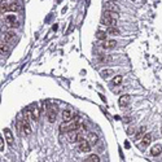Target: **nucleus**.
I'll list each match as a JSON object with an SVG mask.
<instances>
[{"label":"nucleus","instance_id":"f257e3e1","mask_svg":"<svg viewBox=\"0 0 162 162\" xmlns=\"http://www.w3.org/2000/svg\"><path fill=\"white\" fill-rule=\"evenodd\" d=\"M3 21H4V25H5L7 27H12V29H13V27L20 26L16 14H7V16L3 18Z\"/></svg>","mask_w":162,"mask_h":162},{"label":"nucleus","instance_id":"f03ea898","mask_svg":"<svg viewBox=\"0 0 162 162\" xmlns=\"http://www.w3.org/2000/svg\"><path fill=\"white\" fill-rule=\"evenodd\" d=\"M100 22H101V25H105V26H114L115 22H117V20L113 18L112 16L109 14V12H105L104 14L101 16V18H100Z\"/></svg>","mask_w":162,"mask_h":162},{"label":"nucleus","instance_id":"7ed1b4c3","mask_svg":"<svg viewBox=\"0 0 162 162\" xmlns=\"http://www.w3.org/2000/svg\"><path fill=\"white\" fill-rule=\"evenodd\" d=\"M57 106H48L47 108V118H48V122L51 123H55L56 122V118H57Z\"/></svg>","mask_w":162,"mask_h":162},{"label":"nucleus","instance_id":"20e7f679","mask_svg":"<svg viewBox=\"0 0 162 162\" xmlns=\"http://www.w3.org/2000/svg\"><path fill=\"white\" fill-rule=\"evenodd\" d=\"M78 150L79 152H83V153H86V152H89L91 150V143H89L88 140H84V141H82V143H79V145H78Z\"/></svg>","mask_w":162,"mask_h":162},{"label":"nucleus","instance_id":"39448f33","mask_svg":"<svg viewBox=\"0 0 162 162\" xmlns=\"http://www.w3.org/2000/svg\"><path fill=\"white\" fill-rule=\"evenodd\" d=\"M104 8H105V11H109V12H117V13L119 12V7L114 1H108L104 5Z\"/></svg>","mask_w":162,"mask_h":162},{"label":"nucleus","instance_id":"423d86ee","mask_svg":"<svg viewBox=\"0 0 162 162\" xmlns=\"http://www.w3.org/2000/svg\"><path fill=\"white\" fill-rule=\"evenodd\" d=\"M31 110H33V121H34V122H38L40 118V108L35 104L34 106L31 108Z\"/></svg>","mask_w":162,"mask_h":162},{"label":"nucleus","instance_id":"0eeeda50","mask_svg":"<svg viewBox=\"0 0 162 162\" xmlns=\"http://www.w3.org/2000/svg\"><path fill=\"white\" fill-rule=\"evenodd\" d=\"M4 135H5V140L7 143L9 144V145H13V134H12V131L9 130V128H4Z\"/></svg>","mask_w":162,"mask_h":162},{"label":"nucleus","instance_id":"6e6552de","mask_svg":"<svg viewBox=\"0 0 162 162\" xmlns=\"http://www.w3.org/2000/svg\"><path fill=\"white\" fill-rule=\"evenodd\" d=\"M22 119H24V118H22ZM22 131H24L25 136L31 135V126H30V123L26 122V121H24V123H22Z\"/></svg>","mask_w":162,"mask_h":162},{"label":"nucleus","instance_id":"1a4fd4ad","mask_svg":"<svg viewBox=\"0 0 162 162\" xmlns=\"http://www.w3.org/2000/svg\"><path fill=\"white\" fill-rule=\"evenodd\" d=\"M87 139H88V141L91 143V145H96L97 141H99V136H97L95 132H88Z\"/></svg>","mask_w":162,"mask_h":162},{"label":"nucleus","instance_id":"9d476101","mask_svg":"<svg viewBox=\"0 0 162 162\" xmlns=\"http://www.w3.org/2000/svg\"><path fill=\"white\" fill-rule=\"evenodd\" d=\"M62 119L65 121V122H70V121L73 119V113H71L70 109H65L62 112Z\"/></svg>","mask_w":162,"mask_h":162},{"label":"nucleus","instance_id":"9b49d317","mask_svg":"<svg viewBox=\"0 0 162 162\" xmlns=\"http://www.w3.org/2000/svg\"><path fill=\"white\" fill-rule=\"evenodd\" d=\"M14 37H16V34H14L13 31H7V33H4L3 34V40L4 42H7V43H9V42H12V40L14 39Z\"/></svg>","mask_w":162,"mask_h":162},{"label":"nucleus","instance_id":"f8f14e48","mask_svg":"<svg viewBox=\"0 0 162 162\" xmlns=\"http://www.w3.org/2000/svg\"><path fill=\"white\" fill-rule=\"evenodd\" d=\"M77 135H78V131L71 130L68 132V141L69 143H75L77 141Z\"/></svg>","mask_w":162,"mask_h":162},{"label":"nucleus","instance_id":"ddd939ff","mask_svg":"<svg viewBox=\"0 0 162 162\" xmlns=\"http://www.w3.org/2000/svg\"><path fill=\"white\" fill-rule=\"evenodd\" d=\"M130 102V96L128 95H123V96L119 97V100H118V104H119V106H126V105Z\"/></svg>","mask_w":162,"mask_h":162},{"label":"nucleus","instance_id":"4468645a","mask_svg":"<svg viewBox=\"0 0 162 162\" xmlns=\"http://www.w3.org/2000/svg\"><path fill=\"white\" fill-rule=\"evenodd\" d=\"M145 134H146V127H145V126H141V127L136 131V135H135L136 136V140H141Z\"/></svg>","mask_w":162,"mask_h":162},{"label":"nucleus","instance_id":"2eb2a0df","mask_svg":"<svg viewBox=\"0 0 162 162\" xmlns=\"http://www.w3.org/2000/svg\"><path fill=\"white\" fill-rule=\"evenodd\" d=\"M150 141H152V135L150 134H145L143 136V139H141V146H148L150 144Z\"/></svg>","mask_w":162,"mask_h":162},{"label":"nucleus","instance_id":"dca6fc26","mask_svg":"<svg viewBox=\"0 0 162 162\" xmlns=\"http://www.w3.org/2000/svg\"><path fill=\"white\" fill-rule=\"evenodd\" d=\"M161 152H162V146L159 145V144H157V145H154L153 148L150 149V154L153 157H157V156H159L161 154Z\"/></svg>","mask_w":162,"mask_h":162},{"label":"nucleus","instance_id":"f3484780","mask_svg":"<svg viewBox=\"0 0 162 162\" xmlns=\"http://www.w3.org/2000/svg\"><path fill=\"white\" fill-rule=\"evenodd\" d=\"M101 45H102V48H105V49H109V48L115 47V45H117V42H115V40H105Z\"/></svg>","mask_w":162,"mask_h":162},{"label":"nucleus","instance_id":"a211bd4d","mask_svg":"<svg viewBox=\"0 0 162 162\" xmlns=\"http://www.w3.org/2000/svg\"><path fill=\"white\" fill-rule=\"evenodd\" d=\"M21 5H18V4H16V3H12V4H8V12H20L21 11Z\"/></svg>","mask_w":162,"mask_h":162},{"label":"nucleus","instance_id":"6ab92c4d","mask_svg":"<svg viewBox=\"0 0 162 162\" xmlns=\"http://www.w3.org/2000/svg\"><path fill=\"white\" fill-rule=\"evenodd\" d=\"M22 123H24V119H22V118H20V119L17 121V125H16L17 132H18L20 136H25V135H24V131H22Z\"/></svg>","mask_w":162,"mask_h":162},{"label":"nucleus","instance_id":"aec40b11","mask_svg":"<svg viewBox=\"0 0 162 162\" xmlns=\"http://www.w3.org/2000/svg\"><path fill=\"white\" fill-rule=\"evenodd\" d=\"M122 81H123V77L122 75H117V77H114V78H113L112 84H113V86H119V84L122 83Z\"/></svg>","mask_w":162,"mask_h":162},{"label":"nucleus","instance_id":"412c9836","mask_svg":"<svg viewBox=\"0 0 162 162\" xmlns=\"http://www.w3.org/2000/svg\"><path fill=\"white\" fill-rule=\"evenodd\" d=\"M106 33L109 35H118L119 34V30H118L117 27H114V26H109L108 27V30H106Z\"/></svg>","mask_w":162,"mask_h":162},{"label":"nucleus","instance_id":"4be33fe9","mask_svg":"<svg viewBox=\"0 0 162 162\" xmlns=\"http://www.w3.org/2000/svg\"><path fill=\"white\" fill-rule=\"evenodd\" d=\"M106 31H97L96 33V38L99 40H106Z\"/></svg>","mask_w":162,"mask_h":162},{"label":"nucleus","instance_id":"5701e85b","mask_svg":"<svg viewBox=\"0 0 162 162\" xmlns=\"http://www.w3.org/2000/svg\"><path fill=\"white\" fill-rule=\"evenodd\" d=\"M0 51H1V55L8 52V43L4 42V40H1V47H0Z\"/></svg>","mask_w":162,"mask_h":162},{"label":"nucleus","instance_id":"b1692460","mask_svg":"<svg viewBox=\"0 0 162 162\" xmlns=\"http://www.w3.org/2000/svg\"><path fill=\"white\" fill-rule=\"evenodd\" d=\"M112 74H113L112 69H105V70L101 71V77H102V78H108V77H110Z\"/></svg>","mask_w":162,"mask_h":162},{"label":"nucleus","instance_id":"393cba45","mask_svg":"<svg viewBox=\"0 0 162 162\" xmlns=\"http://www.w3.org/2000/svg\"><path fill=\"white\" fill-rule=\"evenodd\" d=\"M86 161L87 162H99L100 158H99V156H96V154H91L89 157H87Z\"/></svg>","mask_w":162,"mask_h":162},{"label":"nucleus","instance_id":"a878e982","mask_svg":"<svg viewBox=\"0 0 162 162\" xmlns=\"http://www.w3.org/2000/svg\"><path fill=\"white\" fill-rule=\"evenodd\" d=\"M84 140H86V139H84L83 134L78 132V135H77V143H82V141H84Z\"/></svg>","mask_w":162,"mask_h":162},{"label":"nucleus","instance_id":"bb28decb","mask_svg":"<svg viewBox=\"0 0 162 162\" xmlns=\"http://www.w3.org/2000/svg\"><path fill=\"white\" fill-rule=\"evenodd\" d=\"M4 150V140L3 138H0V152H3Z\"/></svg>","mask_w":162,"mask_h":162},{"label":"nucleus","instance_id":"cd10ccee","mask_svg":"<svg viewBox=\"0 0 162 162\" xmlns=\"http://www.w3.org/2000/svg\"><path fill=\"white\" fill-rule=\"evenodd\" d=\"M109 1H117V0H109Z\"/></svg>","mask_w":162,"mask_h":162},{"label":"nucleus","instance_id":"c85d7f7f","mask_svg":"<svg viewBox=\"0 0 162 162\" xmlns=\"http://www.w3.org/2000/svg\"><path fill=\"white\" fill-rule=\"evenodd\" d=\"M1 1H5V0H1Z\"/></svg>","mask_w":162,"mask_h":162},{"label":"nucleus","instance_id":"c756f323","mask_svg":"<svg viewBox=\"0 0 162 162\" xmlns=\"http://www.w3.org/2000/svg\"><path fill=\"white\" fill-rule=\"evenodd\" d=\"M131 1H135V0H131Z\"/></svg>","mask_w":162,"mask_h":162}]
</instances>
